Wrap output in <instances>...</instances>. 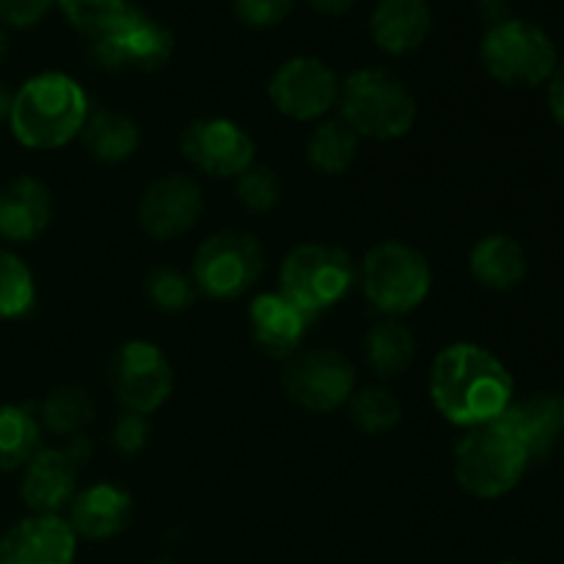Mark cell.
I'll list each match as a JSON object with an SVG mask.
<instances>
[{
	"label": "cell",
	"mask_w": 564,
	"mask_h": 564,
	"mask_svg": "<svg viewBox=\"0 0 564 564\" xmlns=\"http://www.w3.org/2000/svg\"><path fill=\"white\" fill-rule=\"evenodd\" d=\"M512 375L485 347L457 341L435 356L430 369V400L455 427L490 424L510 408Z\"/></svg>",
	"instance_id": "1"
},
{
	"label": "cell",
	"mask_w": 564,
	"mask_h": 564,
	"mask_svg": "<svg viewBox=\"0 0 564 564\" xmlns=\"http://www.w3.org/2000/svg\"><path fill=\"white\" fill-rule=\"evenodd\" d=\"M88 97L64 72H42L22 83L11 102V135L28 149H61L83 132Z\"/></svg>",
	"instance_id": "2"
},
{
	"label": "cell",
	"mask_w": 564,
	"mask_h": 564,
	"mask_svg": "<svg viewBox=\"0 0 564 564\" xmlns=\"http://www.w3.org/2000/svg\"><path fill=\"white\" fill-rule=\"evenodd\" d=\"M341 121L358 138L394 141L416 121V97L389 69H358L339 88Z\"/></svg>",
	"instance_id": "3"
},
{
	"label": "cell",
	"mask_w": 564,
	"mask_h": 564,
	"mask_svg": "<svg viewBox=\"0 0 564 564\" xmlns=\"http://www.w3.org/2000/svg\"><path fill=\"white\" fill-rule=\"evenodd\" d=\"M529 452L499 422L471 427L455 446V479L474 499H501L527 474Z\"/></svg>",
	"instance_id": "4"
},
{
	"label": "cell",
	"mask_w": 564,
	"mask_h": 564,
	"mask_svg": "<svg viewBox=\"0 0 564 564\" xmlns=\"http://www.w3.org/2000/svg\"><path fill=\"white\" fill-rule=\"evenodd\" d=\"M479 61L496 83L507 88H538L551 80L560 55L549 33L529 20H505L488 28Z\"/></svg>",
	"instance_id": "5"
},
{
	"label": "cell",
	"mask_w": 564,
	"mask_h": 564,
	"mask_svg": "<svg viewBox=\"0 0 564 564\" xmlns=\"http://www.w3.org/2000/svg\"><path fill=\"white\" fill-rule=\"evenodd\" d=\"M356 284L350 253L323 242H306L286 253L281 264V295L314 317L323 308L336 306Z\"/></svg>",
	"instance_id": "6"
},
{
	"label": "cell",
	"mask_w": 564,
	"mask_h": 564,
	"mask_svg": "<svg viewBox=\"0 0 564 564\" xmlns=\"http://www.w3.org/2000/svg\"><path fill=\"white\" fill-rule=\"evenodd\" d=\"M364 295L386 314H408L422 306L433 286L422 251L400 240H386L364 257Z\"/></svg>",
	"instance_id": "7"
},
{
	"label": "cell",
	"mask_w": 564,
	"mask_h": 564,
	"mask_svg": "<svg viewBox=\"0 0 564 564\" xmlns=\"http://www.w3.org/2000/svg\"><path fill=\"white\" fill-rule=\"evenodd\" d=\"M264 253L257 237L246 231H220L207 237L193 257V284L215 301H231L257 284Z\"/></svg>",
	"instance_id": "8"
},
{
	"label": "cell",
	"mask_w": 564,
	"mask_h": 564,
	"mask_svg": "<svg viewBox=\"0 0 564 564\" xmlns=\"http://www.w3.org/2000/svg\"><path fill=\"white\" fill-rule=\"evenodd\" d=\"M281 386L292 402L312 413L339 411L356 389L352 364L336 350H308L286 358Z\"/></svg>",
	"instance_id": "9"
},
{
	"label": "cell",
	"mask_w": 564,
	"mask_h": 564,
	"mask_svg": "<svg viewBox=\"0 0 564 564\" xmlns=\"http://www.w3.org/2000/svg\"><path fill=\"white\" fill-rule=\"evenodd\" d=\"M341 83L325 61L295 55L273 72L268 97L281 116L295 121L323 119L339 102Z\"/></svg>",
	"instance_id": "10"
},
{
	"label": "cell",
	"mask_w": 564,
	"mask_h": 564,
	"mask_svg": "<svg viewBox=\"0 0 564 564\" xmlns=\"http://www.w3.org/2000/svg\"><path fill=\"white\" fill-rule=\"evenodd\" d=\"M113 391L127 411L149 416L174 391V369L158 345L132 339L113 358Z\"/></svg>",
	"instance_id": "11"
},
{
	"label": "cell",
	"mask_w": 564,
	"mask_h": 564,
	"mask_svg": "<svg viewBox=\"0 0 564 564\" xmlns=\"http://www.w3.org/2000/svg\"><path fill=\"white\" fill-rule=\"evenodd\" d=\"M253 141L229 119H198L182 132V154L202 174L231 180L253 165Z\"/></svg>",
	"instance_id": "12"
},
{
	"label": "cell",
	"mask_w": 564,
	"mask_h": 564,
	"mask_svg": "<svg viewBox=\"0 0 564 564\" xmlns=\"http://www.w3.org/2000/svg\"><path fill=\"white\" fill-rule=\"evenodd\" d=\"M91 53L97 64L108 69L132 66L141 72H154L174 53V36L158 20L132 9L113 33L91 42Z\"/></svg>",
	"instance_id": "13"
},
{
	"label": "cell",
	"mask_w": 564,
	"mask_h": 564,
	"mask_svg": "<svg viewBox=\"0 0 564 564\" xmlns=\"http://www.w3.org/2000/svg\"><path fill=\"white\" fill-rule=\"evenodd\" d=\"M202 187L187 174H169L152 182L138 204L141 229L154 240H174L191 231L202 218Z\"/></svg>",
	"instance_id": "14"
},
{
	"label": "cell",
	"mask_w": 564,
	"mask_h": 564,
	"mask_svg": "<svg viewBox=\"0 0 564 564\" xmlns=\"http://www.w3.org/2000/svg\"><path fill=\"white\" fill-rule=\"evenodd\" d=\"M77 534L61 516H28L0 538V564H75Z\"/></svg>",
	"instance_id": "15"
},
{
	"label": "cell",
	"mask_w": 564,
	"mask_h": 564,
	"mask_svg": "<svg viewBox=\"0 0 564 564\" xmlns=\"http://www.w3.org/2000/svg\"><path fill=\"white\" fill-rule=\"evenodd\" d=\"M80 449H39L28 460L22 474L20 496L25 507L36 516H55L64 505H72L77 494V471H80Z\"/></svg>",
	"instance_id": "16"
},
{
	"label": "cell",
	"mask_w": 564,
	"mask_h": 564,
	"mask_svg": "<svg viewBox=\"0 0 564 564\" xmlns=\"http://www.w3.org/2000/svg\"><path fill=\"white\" fill-rule=\"evenodd\" d=\"M308 319L312 317L281 292H262L248 308L253 341L273 358H292L301 350Z\"/></svg>",
	"instance_id": "17"
},
{
	"label": "cell",
	"mask_w": 564,
	"mask_h": 564,
	"mask_svg": "<svg viewBox=\"0 0 564 564\" xmlns=\"http://www.w3.org/2000/svg\"><path fill=\"white\" fill-rule=\"evenodd\" d=\"M496 422L505 424L521 441L532 460L545 457L564 433V397L534 394L521 402L512 400L510 408Z\"/></svg>",
	"instance_id": "18"
},
{
	"label": "cell",
	"mask_w": 564,
	"mask_h": 564,
	"mask_svg": "<svg viewBox=\"0 0 564 564\" xmlns=\"http://www.w3.org/2000/svg\"><path fill=\"white\" fill-rule=\"evenodd\" d=\"M132 518V496L119 485L99 482L80 490L72 499L69 527L77 538H86L99 543L110 540L130 527Z\"/></svg>",
	"instance_id": "19"
},
{
	"label": "cell",
	"mask_w": 564,
	"mask_h": 564,
	"mask_svg": "<svg viewBox=\"0 0 564 564\" xmlns=\"http://www.w3.org/2000/svg\"><path fill=\"white\" fill-rule=\"evenodd\" d=\"M53 198L44 182L17 176L0 191V237L9 242H31L50 226Z\"/></svg>",
	"instance_id": "20"
},
{
	"label": "cell",
	"mask_w": 564,
	"mask_h": 564,
	"mask_svg": "<svg viewBox=\"0 0 564 564\" xmlns=\"http://www.w3.org/2000/svg\"><path fill=\"white\" fill-rule=\"evenodd\" d=\"M433 31L427 0H380L369 20L372 42L389 55L413 53Z\"/></svg>",
	"instance_id": "21"
},
{
	"label": "cell",
	"mask_w": 564,
	"mask_h": 564,
	"mask_svg": "<svg viewBox=\"0 0 564 564\" xmlns=\"http://www.w3.org/2000/svg\"><path fill=\"white\" fill-rule=\"evenodd\" d=\"M468 270H471L474 281L485 290L510 292L527 279V251L516 237L488 235L471 248Z\"/></svg>",
	"instance_id": "22"
},
{
	"label": "cell",
	"mask_w": 564,
	"mask_h": 564,
	"mask_svg": "<svg viewBox=\"0 0 564 564\" xmlns=\"http://www.w3.org/2000/svg\"><path fill=\"white\" fill-rule=\"evenodd\" d=\"M80 135L88 154L99 160V163L110 165L132 158L138 143H141V132H138L135 121L121 113H113V110H99V113L88 116Z\"/></svg>",
	"instance_id": "23"
},
{
	"label": "cell",
	"mask_w": 564,
	"mask_h": 564,
	"mask_svg": "<svg viewBox=\"0 0 564 564\" xmlns=\"http://www.w3.org/2000/svg\"><path fill=\"white\" fill-rule=\"evenodd\" d=\"M416 361V336L402 323H380L367 336V364L380 378H400Z\"/></svg>",
	"instance_id": "24"
},
{
	"label": "cell",
	"mask_w": 564,
	"mask_h": 564,
	"mask_svg": "<svg viewBox=\"0 0 564 564\" xmlns=\"http://www.w3.org/2000/svg\"><path fill=\"white\" fill-rule=\"evenodd\" d=\"M358 154V135L341 119L314 127L306 143V158L319 174L339 176L352 165Z\"/></svg>",
	"instance_id": "25"
},
{
	"label": "cell",
	"mask_w": 564,
	"mask_h": 564,
	"mask_svg": "<svg viewBox=\"0 0 564 564\" xmlns=\"http://www.w3.org/2000/svg\"><path fill=\"white\" fill-rule=\"evenodd\" d=\"M42 430L31 411L20 405H0V471L25 468L39 452Z\"/></svg>",
	"instance_id": "26"
},
{
	"label": "cell",
	"mask_w": 564,
	"mask_h": 564,
	"mask_svg": "<svg viewBox=\"0 0 564 564\" xmlns=\"http://www.w3.org/2000/svg\"><path fill=\"white\" fill-rule=\"evenodd\" d=\"M55 3L61 6L69 25L83 33L88 42H97V39L113 33L132 11L127 0H55Z\"/></svg>",
	"instance_id": "27"
},
{
	"label": "cell",
	"mask_w": 564,
	"mask_h": 564,
	"mask_svg": "<svg viewBox=\"0 0 564 564\" xmlns=\"http://www.w3.org/2000/svg\"><path fill=\"white\" fill-rule=\"evenodd\" d=\"M36 303V281L17 253L0 248V319H20Z\"/></svg>",
	"instance_id": "28"
},
{
	"label": "cell",
	"mask_w": 564,
	"mask_h": 564,
	"mask_svg": "<svg viewBox=\"0 0 564 564\" xmlns=\"http://www.w3.org/2000/svg\"><path fill=\"white\" fill-rule=\"evenodd\" d=\"M42 419L50 433L75 435L94 419V402L80 386H61L50 391L42 405Z\"/></svg>",
	"instance_id": "29"
},
{
	"label": "cell",
	"mask_w": 564,
	"mask_h": 564,
	"mask_svg": "<svg viewBox=\"0 0 564 564\" xmlns=\"http://www.w3.org/2000/svg\"><path fill=\"white\" fill-rule=\"evenodd\" d=\"M350 419L367 435H383L394 430L402 419L400 400L391 391L369 386L350 397Z\"/></svg>",
	"instance_id": "30"
},
{
	"label": "cell",
	"mask_w": 564,
	"mask_h": 564,
	"mask_svg": "<svg viewBox=\"0 0 564 564\" xmlns=\"http://www.w3.org/2000/svg\"><path fill=\"white\" fill-rule=\"evenodd\" d=\"M147 295L160 312H185L187 306L193 303L196 297V286L187 275H182L180 270H169V268H160L152 270L147 279Z\"/></svg>",
	"instance_id": "31"
},
{
	"label": "cell",
	"mask_w": 564,
	"mask_h": 564,
	"mask_svg": "<svg viewBox=\"0 0 564 564\" xmlns=\"http://www.w3.org/2000/svg\"><path fill=\"white\" fill-rule=\"evenodd\" d=\"M235 193L242 207L251 209V213H270L281 198V182L273 169L253 163L251 169L237 176Z\"/></svg>",
	"instance_id": "32"
},
{
	"label": "cell",
	"mask_w": 564,
	"mask_h": 564,
	"mask_svg": "<svg viewBox=\"0 0 564 564\" xmlns=\"http://www.w3.org/2000/svg\"><path fill=\"white\" fill-rule=\"evenodd\" d=\"M295 0H235V14L251 28H273L292 11Z\"/></svg>",
	"instance_id": "33"
},
{
	"label": "cell",
	"mask_w": 564,
	"mask_h": 564,
	"mask_svg": "<svg viewBox=\"0 0 564 564\" xmlns=\"http://www.w3.org/2000/svg\"><path fill=\"white\" fill-rule=\"evenodd\" d=\"M55 0H0V22L14 28H31L47 17Z\"/></svg>",
	"instance_id": "34"
},
{
	"label": "cell",
	"mask_w": 564,
	"mask_h": 564,
	"mask_svg": "<svg viewBox=\"0 0 564 564\" xmlns=\"http://www.w3.org/2000/svg\"><path fill=\"white\" fill-rule=\"evenodd\" d=\"M149 438V422L147 416H138V413H124V416L116 422L113 427V446L121 455H135L147 446Z\"/></svg>",
	"instance_id": "35"
},
{
	"label": "cell",
	"mask_w": 564,
	"mask_h": 564,
	"mask_svg": "<svg viewBox=\"0 0 564 564\" xmlns=\"http://www.w3.org/2000/svg\"><path fill=\"white\" fill-rule=\"evenodd\" d=\"M549 108L551 116L564 127V61L556 64L554 75L549 80Z\"/></svg>",
	"instance_id": "36"
},
{
	"label": "cell",
	"mask_w": 564,
	"mask_h": 564,
	"mask_svg": "<svg viewBox=\"0 0 564 564\" xmlns=\"http://www.w3.org/2000/svg\"><path fill=\"white\" fill-rule=\"evenodd\" d=\"M308 3H312V9L319 11V14L339 17L345 14V11H350L358 0H308Z\"/></svg>",
	"instance_id": "37"
},
{
	"label": "cell",
	"mask_w": 564,
	"mask_h": 564,
	"mask_svg": "<svg viewBox=\"0 0 564 564\" xmlns=\"http://www.w3.org/2000/svg\"><path fill=\"white\" fill-rule=\"evenodd\" d=\"M11 102H14V94H11L9 88L0 86V121H9Z\"/></svg>",
	"instance_id": "38"
},
{
	"label": "cell",
	"mask_w": 564,
	"mask_h": 564,
	"mask_svg": "<svg viewBox=\"0 0 564 564\" xmlns=\"http://www.w3.org/2000/svg\"><path fill=\"white\" fill-rule=\"evenodd\" d=\"M6 53H9V36H6V28L3 22H0V64H3Z\"/></svg>",
	"instance_id": "39"
},
{
	"label": "cell",
	"mask_w": 564,
	"mask_h": 564,
	"mask_svg": "<svg viewBox=\"0 0 564 564\" xmlns=\"http://www.w3.org/2000/svg\"><path fill=\"white\" fill-rule=\"evenodd\" d=\"M499 564H523V562H518V560H505V562H499Z\"/></svg>",
	"instance_id": "40"
},
{
	"label": "cell",
	"mask_w": 564,
	"mask_h": 564,
	"mask_svg": "<svg viewBox=\"0 0 564 564\" xmlns=\"http://www.w3.org/2000/svg\"><path fill=\"white\" fill-rule=\"evenodd\" d=\"M154 564H174L171 560H160V562H154Z\"/></svg>",
	"instance_id": "41"
}]
</instances>
